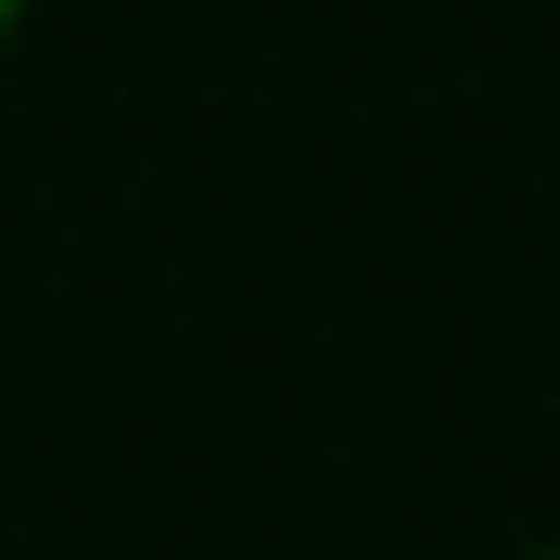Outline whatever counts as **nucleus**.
<instances>
[{
	"label": "nucleus",
	"instance_id": "f257e3e1",
	"mask_svg": "<svg viewBox=\"0 0 560 560\" xmlns=\"http://www.w3.org/2000/svg\"><path fill=\"white\" fill-rule=\"evenodd\" d=\"M0 26H13V0H0Z\"/></svg>",
	"mask_w": 560,
	"mask_h": 560
}]
</instances>
